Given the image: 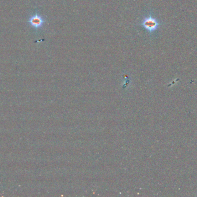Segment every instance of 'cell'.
<instances>
[{
  "label": "cell",
  "mask_w": 197,
  "mask_h": 197,
  "mask_svg": "<svg viewBox=\"0 0 197 197\" xmlns=\"http://www.w3.org/2000/svg\"><path fill=\"white\" fill-rule=\"evenodd\" d=\"M29 22L30 24L35 29H39L43 26V23L45 22L44 20H43V18L38 15L35 14L31 16L29 19Z\"/></svg>",
  "instance_id": "obj_2"
},
{
  "label": "cell",
  "mask_w": 197,
  "mask_h": 197,
  "mask_svg": "<svg viewBox=\"0 0 197 197\" xmlns=\"http://www.w3.org/2000/svg\"><path fill=\"white\" fill-rule=\"evenodd\" d=\"M141 25L148 32L152 33L158 29V27L160 25V23L156 19L154 18L151 15H149V16L146 17L143 19Z\"/></svg>",
  "instance_id": "obj_1"
}]
</instances>
